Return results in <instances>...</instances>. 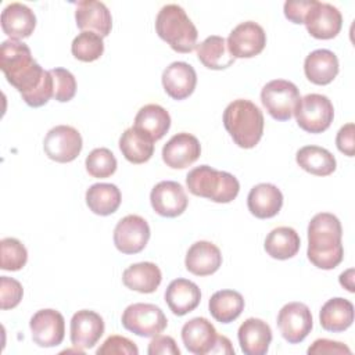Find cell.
Returning <instances> with one entry per match:
<instances>
[{"instance_id":"1","label":"cell","mask_w":355,"mask_h":355,"mask_svg":"<svg viewBox=\"0 0 355 355\" xmlns=\"http://www.w3.org/2000/svg\"><path fill=\"white\" fill-rule=\"evenodd\" d=\"M0 68L7 82L33 108L44 105L54 96L53 76L32 57L31 49L19 40H4L0 47Z\"/></svg>"},{"instance_id":"2","label":"cell","mask_w":355,"mask_h":355,"mask_svg":"<svg viewBox=\"0 0 355 355\" xmlns=\"http://www.w3.org/2000/svg\"><path fill=\"white\" fill-rule=\"evenodd\" d=\"M343 227L338 218L330 212L316 214L308 225V259L319 269L330 270L344 258L341 243Z\"/></svg>"},{"instance_id":"3","label":"cell","mask_w":355,"mask_h":355,"mask_svg":"<svg viewBox=\"0 0 355 355\" xmlns=\"http://www.w3.org/2000/svg\"><path fill=\"white\" fill-rule=\"evenodd\" d=\"M263 114L250 100H233L223 111V126L241 148L255 147L263 135Z\"/></svg>"},{"instance_id":"4","label":"cell","mask_w":355,"mask_h":355,"mask_svg":"<svg viewBox=\"0 0 355 355\" xmlns=\"http://www.w3.org/2000/svg\"><path fill=\"white\" fill-rule=\"evenodd\" d=\"M186 184L191 194L219 204L233 201L240 191V183L236 176L209 165H200L191 169L186 176Z\"/></svg>"},{"instance_id":"5","label":"cell","mask_w":355,"mask_h":355,"mask_svg":"<svg viewBox=\"0 0 355 355\" xmlns=\"http://www.w3.org/2000/svg\"><path fill=\"white\" fill-rule=\"evenodd\" d=\"M155 31L178 53H191L197 47V28L178 4H166L159 10L155 18Z\"/></svg>"},{"instance_id":"6","label":"cell","mask_w":355,"mask_h":355,"mask_svg":"<svg viewBox=\"0 0 355 355\" xmlns=\"http://www.w3.org/2000/svg\"><path fill=\"white\" fill-rule=\"evenodd\" d=\"M300 100V90L290 80L275 79L261 90L262 105L276 121H288L294 115Z\"/></svg>"},{"instance_id":"7","label":"cell","mask_w":355,"mask_h":355,"mask_svg":"<svg viewBox=\"0 0 355 355\" xmlns=\"http://www.w3.org/2000/svg\"><path fill=\"white\" fill-rule=\"evenodd\" d=\"M122 326L140 337H155L166 329L168 319L162 309L154 304L136 302L122 313Z\"/></svg>"},{"instance_id":"8","label":"cell","mask_w":355,"mask_h":355,"mask_svg":"<svg viewBox=\"0 0 355 355\" xmlns=\"http://www.w3.org/2000/svg\"><path fill=\"white\" fill-rule=\"evenodd\" d=\"M294 115L302 130L308 133H322L330 128L334 118V108L329 97L311 93L300 100Z\"/></svg>"},{"instance_id":"9","label":"cell","mask_w":355,"mask_h":355,"mask_svg":"<svg viewBox=\"0 0 355 355\" xmlns=\"http://www.w3.org/2000/svg\"><path fill=\"white\" fill-rule=\"evenodd\" d=\"M82 136L69 125H58L51 128L44 140L43 150L46 155L55 162H71L82 151Z\"/></svg>"},{"instance_id":"10","label":"cell","mask_w":355,"mask_h":355,"mask_svg":"<svg viewBox=\"0 0 355 355\" xmlns=\"http://www.w3.org/2000/svg\"><path fill=\"white\" fill-rule=\"evenodd\" d=\"M312 326V313L302 302H288L279 311L277 327L282 337L290 344L304 341L311 333Z\"/></svg>"},{"instance_id":"11","label":"cell","mask_w":355,"mask_h":355,"mask_svg":"<svg viewBox=\"0 0 355 355\" xmlns=\"http://www.w3.org/2000/svg\"><path fill=\"white\" fill-rule=\"evenodd\" d=\"M227 49L236 58H252L262 53L266 46V33L263 28L254 22L245 21L239 24L229 35Z\"/></svg>"},{"instance_id":"12","label":"cell","mask_w":355,"mask_h":355,"mask_svg":"<svg viewBox=\"0 0 355 355\" xmlns=\"http://www.w3.org/2000/svg\"><path fill=\"white\" fill-rule=\"evenodd\" d=\"M150 240V226L139 215H126L114 229V244L122 254L130 255L144 250Z\"/></svg>"},{"instance_id":"13","label":"cell","mask_w":355,"mask_h":355,"mask_svg":"<svg viewBox=\"0 0 355 355\" xmlns=\"http://www.w3.org/2000/svg\"><path fill=\"white\" fill-rule=\"evenodd\" d=\"M304 24L312 37L327 40L340 33L343 26V15L337 7L313 0L304 18Z\"/></svg>"},{"instance_id":"14","label":"cell","mask_w":355,"mask_h":355,"mask_svg":"<svg viewBox=\"0 0 355 355\" xmlns=\"http://www.w3.org/2000/svg\"><path fill=\"white\" fill-rule=\"evenodd\" d=\"M32 340L43 348L57 347L65 337L64 316L55 309H40L31 318L29 322Z\"/></svg>"},{"instance_id":"15","label":"cell","mask_w":355,"mask_h":355,"mask_svg":"<svg viewBox=\"0 0 355 355\" xmlns=\"http://www.w3.org/2000/svg\"><path fill=\"white\" fill-rule=\"evenodd\" d=\"M153 209L165 218H176L182 215L189 204V198L183 186L173 180H162L157 183L150 193Z\"/></svg>"},{"instance_id":"16","label":"cell","mask_w":355,"mask_h":355,"mask_svg":"<svg viewBox=\"0 0 355 355\" xmlns=\"http://www.w3.org/2000/svg\"><path fill=\"white\" fill-rule=\"evenodd\" d=\"M201 155V146L196 136L182 132L172 136L162 147V159L172 169H183L194 164Z\"/></svg>"},{"instance_id":"17","label":"cell","mask_w":355,"mask_h":355,"mask_svg":"<svg viewBox=\"0 0 355 355\" xmlns=\"http://www.w3.org/2000/svg\"><path fill=\"white\" fill-rule=\"evenodd\" d=\"M69 331L73 347L90 349L104 334V320L97 312L82 309L73 313Z\"/></svg>"},{"instance_id":"18","label":"cell","mask_w":355,"mask_h":355,"mask_svg":"<svg viewBox=\"0 0 355 355\" xmlns=\"http://www.w3.org/2000/svg\"><path fill=\"white\" fill-rule=\"evenodd\" d=\"M76 25L82 32H94L101 37L110 35L112 17L107 6L96 0H82L75 4Z\"/></svg>"},{"instance_id":"19","label":"cell","mask_w":355,"mask_h":355,"mask_svg":"<svg viewBox=\"0 0 355 355\" xmlns=\"http://www.w3.org/2000/svg\"><path fill=\"white\" fill-rule=\"evenodd\" d=\"M161 79L165 93L173 100L187 98L197 85V73L194 68L183 61L169 64L164 69Z\"/></svg>"},{"instance_id":"20","label":"cell","mask_w":355,"mask_h":355,"mask_svg":"<svg viewBox=\"0 0 355 355\" xmlns=\"http://www.w3.org/2000/svg\"><path fill=\"white\" fill-rule=\"evenodd\" d=\"M216 337L214 324L205 318H193L182 327V341L186 349L194 355L211 354Z\"/></svg>"},{"instance_id":"21","label":"cell","mask_w":355,"mask_h":355,"mask_svg":"<svg viewBox=\"0 0 355 355\" xmlns=\"http://www.w3.org/2000/svg\"><path fill=\"white\" fill-rule=\"evenodd\" d=\"M237 337L245 355H265L272 343V330L262 319L248 318L240 324Z\"/></svg>"},{"instance_id":"22","label":"cell","mask_w":355,"mask_h":355,"mask_svg":"<svg viewBox=\"0 0 355 355\" xmlns=\"http://www.w3.org/2000/svg\"><path fill=\"white\" fill-rule=\"evenodd\" d=\"M36 26L35 12L22 3H10L1 12V29L11 40L29 37Z\"/></svg>"},{"instance_id":"23","label":"cell","mask_w":355,"mask_h":355,"mask_svg":"<svg viewBox=\"0 0 355 355\" xmlns=\"http://www.w3.org/2000/svg\"><path fill=\"white\" fill-rule=\"evenodd\" d=\"M186 269L196 276H209L222 265L220 250L211 241L194 243L184 258Z\"/></svg>"},{"instance_id":"24","label":"cell","mask_w":355,"mask_h":355,"mask_svg":"<svg viewBox=\"0 0 355 355\" xmlns=\"http://www.w3.org/2000/svg\"><path fill=\"white\" fill-rule=\"evenodd\" d=\"M201 301L198 286L187 279H175L165 291V302L176 316H183L194 311Z\"/></svg>"},{"instance_id":"25","label":"cell","mask_w":355,"mask_h":355,"mask_svg":"<svg viewBox=\"0 0 355 355\" xmlns=\"http://www.w3.org/2000/svg\"><path fill=\"white\" fill-rule=\"evenodd\" d=\"M247 207L258 219L273 218L283 207V194L272 183H259L250 190Z\"/></svg>"},{"instance_id":"26","label":"cell","mask_w":355,"mask_h":355,"mask_svg":"<svg viewBox=\"0 0 355 355\" xmlns=\"http://www.w3.org/2000/svg\"><path fill=\"white\" fill-rule=\"evenodd\" d=\"M304 72L309 82L320 86L329 85L338 73V58L330 50L318 49L306 55Z\"/></svg>"},{"instance_id":"27","label":"cell","mask_w":355,"mask_h":355,"mask_svg":"<svg viewBox=\"0 0 355 355\" xmlns=\"http://www.w3.org/2000/svg\"><path fill=\"white\" fill-rule=\"evenodd\" d=\"M162 280L161 269L153 262H139L126 268L122 273L123 284L141 294L154 293Z\"/></svg>"},{"instance_id":"28","label":"cell","mask_w":355,"mask_h":355,"mask_svg":"<svg viewBox=\"0 0 355 355\" xmlns=\"http://www.w3.org/2000/svg\"><path fill=\"white\" fill-rule=\"evenodd\" d=\"M319 322L326 331L340 333L347 330L354 322L352 302L341 297L326 301L320 308Z\"/></svg>"},{"instance_id":"29","label":"cell","mask_w":355,"mask_h":355,"mask_svg":"<svg viewBox=\"0 0 355 355\" xmlns=\"http://www.w3.org/2000/svg\"><path fill=\"white\" fill-rule=\"evenodd\" d=\"M133 126L147 135L153 141H157L169 130L171 116L164 107L158 104H147L137 111Z\"/></svg>"},{"instance_id":"30","label":"cell","mask_w":355,"mask_h":355,"mask_svg":"<svg viewBox=\"0 0 355 355\" xmlns=\"http://www.w3.org/2000/svg\"><path fill=\"white\" fill-rule=\"evenodd\" d=\"M198 61L208 69H226L234 62V57L227 49L226 39L218 35H211L197 46Z\"/></svg>"},{"instance_id":"31","label":"cell","mask_w":355,"mask_h":355,"mask_svg":"<svg viewBox=\"0 0 355 355\" xmlns=\"http://www.w3.org/2000/svg\"><path fill=\"white\" fill-rule=\"evenodd\" d=\"M297 164L311 175L329 176L336 171L334 155L319 146H304L295 154Z\"/></svg>"},{"instance_id":"32","label":"cell","mask_w":355,"mask_h":355,"mask_svg":"<svg viewBox=\"0 0 355 355\" xmlns=\"http://www.w3.org/2000/svg\"><path fill=\"white\" fill-rule=\"evenodd\" d=\"M301 240L298 233L288 226H280L273 229L265 239V251L275 259H288L297 255L300 251Z\"/></svg>"},{"instance_id":"33","label":"cell","mask_w":355,"mask_h":355,"mask_svg":"<svg viewBox=\"0 0 355 355\" xmlns=\"http://www.w3.org/2000/svg\"><path fill=\"white\" fill-rule=\"evenodd\" d=\"M122 201L119 189L112 183H94L86 191V204L89 209L100 216L114 214Z\"/></svg>"},{"instance_id":"34","label":"cell","mask_w":355,"mask_h":355,"mask_svg":"<svg viewBox=\"0 0 355 355\" xmlns=\"http://www.w3.org/2000/svg\"><path fill=\"white\" fill-rule=\"evenodd\" d=\"M209 313L219 323L236 320L244 309V298L234 290H219L214 293L208 302Z\"/></svg>"},{"instance_id":"35","label":"cell","mask_w":355,"mask_h":355,"mask_svg":"<svg viewBox=\"0 0 355 355\" xmlns=\"http://www.w3.org/2000/svg\"><path fill=\"white\" fill-rule=\"evenodd\" d=\"M119 150L122 155L132 164H144L154 154V141L136 129L128 128L119 139Z\"/></svg>"},{"instance_id":"36","label":"cell","mask_w":355,"mask_h":355,"mask_svg":"<svg viewBox=\"0 0 355 355\" xmlns=\"http://www.w3.org/2000/svg\"><path fill=\"white\" fill-rule=\"evenodd\" d=\"M72 55L83 62L98 60L104 53L103 37L94 32H80L71 44Z\"/></svg>"},{"instance_id":"37","label":"cell","mask_w":355,"mask_h":355,"mask_svg":"<svg viewBox=\"0 0 355 355\" xmlns=\"http://www.w3.org/2000/svg\"><path fill=\"white\" fill-rule=\"evenodd\" d=\"M85 164L87 173L97 179L110 178L115 173L118 165L115 155L111 153V150L105 147L94 148L93 151H90V154L86 157Z\"/></svg>"},{"instance_id":"38","label":"cell","mask_w":355,"mask_h":355,"mask_svg":"<svg viewBox=\"0 0 355 355\" xmlns=\"http://www.w3.org/2000/svg\"><path fill=\"white\" fill-rule=\"evenodd\" d=\"M0 268L3 270H19L28 261V251L25 245L14 237H6L0 241Z\"/></svg>"},{"instance_id":"39","label":"cell","mask_w":355,"mask_h":355,"mask_svg":"<svg viewBox=\"0 0 355 355\" xmlns=\"http://www.w3.org/2000/svg\"><path fill=\"white\" fill-rule=\"evenodd\" d=\"M54 85V98L60 103H67L73 98L76 93V79L65 68L50 69Z\"/></svg>"},{"instance_id":"40","label":"cell","mask_w":355,"mask_h":355,"mask_svg":"<svg viewBox=\"0 0 355 355\" xmlns=\"http://www.w3.org/2000/svg\"><path fill=\"white\" fill-rule=\"evenodd\" d=\"M24 295V288L22 284L7 276L0 277V302H1V309H12L15 308Z\"/></svg>"},{"instance_id":"41","label":"cell","mask_w":355,"mask_h":355,"mask_svg":"<svg viewBox=\"0 0 355 355\" xmlns=\"http://www.w3.org/2000/svg\"><path fill=\"white\" fill-rule=\"evenodd\" d=\"M97 355H137L139 349L133 341L123 336H110L96 351Z\"/></svg>"},{"instance_id":"42","label":"cell","mask_w":355,"mask_h":355,"mask_svg":"<svg viewBox=\"0 0 355 355\" xmlns=\"http://www.w3.org/2000/svg\"><path fill=\"white\" fill-rule=\"evenodd\" d=\"M309 355H323V354H351V349L340 343V341H333L327 338H319L312 343V345L308 348Z\"/></svg>"},{"instance_id":"43","label":"cell","mask_w":355,"mask_h":355,"mask_svg":"<svg viewBox=\"0 0 355 355\" xmlns=\"http://www.w3.org/2000/svg\"><path fill=\"white\" fill-rule=\"evenodd\" d=\"M354 136H355V125L351 122L344 125L343 128H340V130L337 132L336 146H337L338 151H341L347 157H354V154H355Z\"/></svg>"},{"instance_id":"44","label":"cell","mask_w":355,"mask_h":355,"mask_svg":"<svg viewBox=\"0 0 355 355\" xmlns=\"http://www.w3.org/2000/svg\"><path fill=\"white\" fill-rule=\"evenodd\" d=\"M147 352L150 355H179L180 349L176 345V341L171 336H155L148 344Z\"/></svg>"},{"instance_id":"45","label":"cell","mask_w":355,"mask_h":355,"mask_svg":"<svg viewBox=\"0 0 355 355\" xmlns=\"http://www.w3.org/2000/svg\"><path fill=\"white\" fill-rule=\"evenodd\" d=\"M313 0H290L284 3V15L293 24H304V18Z\"/></svg>"},{"instance_id":"46","label":"cell","mask_w":355,"mask_h":355,"mask_svg":"<svg viewBox=\"0 0 355 355\" xmlns=\"http://www.w3.org/2000/svg\"><path fill=\"white\" fill-rule=\"evenodd\" d=\"M211 354H229V355H234V349H233L232 343H230V340L227 337L218 336Z\"/></svg>"},{"instance_id":"47","label":"cell","mask_w":355,"mask_h":355,"mask_svg":"<svg viewBox=\"0 0 355 355\" xmlns=\"http://www.w3.org/2000/svg\"><path fill=\"white\" fill-rule=\"evenodd\" d=\"M340 284L349 293H354V269H348L340 275Z\"/></svg>"}]
</instances>
